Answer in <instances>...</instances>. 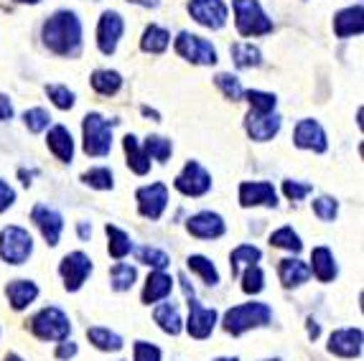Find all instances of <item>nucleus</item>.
<instances>
[{"instance_id": "nucleus-43", "label": "nucleus", "mask_w": 364, "mask_h": 361, "mask_svg": "<svg viewBox=\"0 0 364 361\" xmlns=\"http://www.w3.org/2000/svg\"><path fill=\"white\" fill-rule=\"evenodd\" d=\"M46 95H49V99L59 109H72L74 104H77V95L64 85H49L46 87Z\"/></svg>"}, {"instance_id": "nucleus-46", "label": "nucleus", "mask_w": 364, "mask_h": 361, "mask_svg": "<svg viewBox=\"0 0 364 361\" xmlns=\"http://www.w3.org/2000/svg\"><path fill=\"white\" fill-rule=\"evenodd\" d=\"M133 361H161V349L156 343L135 341L133 346Z\"/></svg>"}, {"instance_id": "nucleus-57", "label": "nucleus", "mask_w": 364, "mask_h": 361, "mask_svg": "<svg viewBox=\"0 0 364 361\" xmlns=\"http://www.w3.org/2000/svg\"><path fill=\"white\" fill-rule=\"evenodd\" d=\"M214 361H240V359H237V356H232V359L230 356H219V359H214Z\"/></svg>"}, {"instance_id": "nucleus-31", "label": "nucleus", "mask_w": 364, "mask_h": 361, "mask_svg": "<svg viewBox=\"0 0 364 361\" xmlns=\"http://www.w3.org/2000/svg\"><path fill=\"white\" fill-rule=\"evenodd\" d=\"M87 338L95 349L100 351H120L122 349V336L115 331H109V328H102V325H92L87 328Z\"/></svg>"}, {"instance_id": "nucleus-16", "label": "nucleus", "mask_w": 364, "mask_h": 361, "mask_svg": "<svg viewBox=\"0 0 364 361\" xmlns=\"http://www.w3.org/2000/svg\"><path fill=\"white\" fill-rule=\"evenodd\" d=\"M237 196H240V206H245V209H250V206L275 209L278 206V193H275L273 183H267V180H242Z\"/></svg>"}, {"instance_id": "nucleus-38", "label": "nucleus", "mask_w": 364, "mask_h": 361, "mask_svg": "<svg viewBox=\"0 0 364 361\" xmlns=\"http://www.w3.org/2000/svg\"><path fill=\"white\" fill-rule=\"evenodd\" d=\"M135 259H138L140 265H148L153 267V270H166L171 262V257L164 252V249H158V247H135Z\"/></svg>"}, {"instance_id": "nucleus-58", "label": "nucleus", "mask_w": 364, "mask_h": 361, "mask_svg": "<svg viewBox=\"0 0 364 361\" xmlns=\"http://www.w3.org/2000/svg\"><path fill=\"white\" fill-rule=\"evenodd\" d=\"M265 361H283V359H265Z\"/></svg>"}, {"instance_id": "nucleus-22", "label": "nucleus", "mask_w": 364, "mask_h": 361, "mask_svg": "<svg viewBox=\"0 0 364 361\" xmlns=\"http://www.w3.org/2000/svg\"><path fill=\"white\" fill-rule=\"evenodd\" d=\"M6 295L13 311H23L38 298V285L33 280H11L6 285Z\"/></svg>"}, {"instance_id": "nucleus-56", "label": "nucleus", "mask_w": 364, "mask_h": 361, "mask_svg": "<svg viewBox=\"0 0 364 361\" xmlns=\"http://www.w3.org/2000/svg\"><path fill=\"white\" fill-rule=\"evenodd\" d=\"M16 3H26V6H36V3H41V0H16Z\"/></svg>"}, {"instance_id": "nucleus-12", "label": "nucleus", "mask_w": 364, "mask_h": 361, "mask_svg": "<svg viewBox=\"0 0 364 361\" xmlns=\"http://www.w3.org/2000/svg\"><path fill=\"white\" fill-rule=\"evenodd\" d=\"M188 13L196 23L212 31L225 28L227 16H230L225 0H188Z\"/></svg>"}, {"instance_id": "nucleus-52", "label": "nucleus", "mask_w": 364, "mask_h": 361, "mask_svg": "<svg viewBox=\"0 0 364 361\" xmlns=\"http://www.w3.org/2000/svg\"><path fill=\"white\" fill-rule=\"evenodd\" d=\"M318 333H321V328H318V323H316L314 318H309V336H311V338H318Z\"/></svg>"}, {"instance_id": "nucleus-39", "label": "nucleus", "mask_w": 364, "mask_h": 361, "mask_svg": "<svg viewBox=\"0 0 364 361\" xmlns=\"http://www.w3.org/2000/svg\"><path fill=\"white\" fill-rule=\"evenodd\" d=\"M214 85L219 87V92L227 97V99H232V102H240L245 95L242 85H240V79L235 77V74H227V72H219L217 77H214Z\"/></svg>"}, {"instance_id": "nucleus-17", "label": "nucleus", "mask_w": 364, "mask_h": 361, "mask_svg": "<svg viewBox=\"0 0 364 361\" xmlns=\"http://www.w3.org/2000/svg\"><path fill=\"white\" fill-rule=\"evenodd\" d=\"M280 125H283V117L275 112H252L250 109L247 117H245V130L252 140L257 143H267L280 133Z\"/></svg>"}, {"instance_id": "nucleus-7", "label": "nucleus", "mask_w": 364, "mask_h": 361, "mask_svg": "<svg viewBox=\"0 0 364 361\" xmlns=\"http://www.w3.org/2000/svg\"><path fill=\"white\" fill-rule=\"evenodd\" d=\"M33 254V237L28 229L11 224L0 232V259L8 265H23Z\"/></svg>"}, {"instance_id": "nucleus-40", "label": "nucleus", "mask_w": 364, "mask_h": 361, "mask_svg": "<svg viewBox=\"0 0 364 361\" xmlns=\"http://www.w3.org/2000/svg\"><path fill=\"white\" fill-rule=\"evenodd\" d=\"M82 180H85L87 186L97 188V191H109V188L115 186V176L109 168H90L82 173Z\"/></svg>"}, {"instance_id": "nucleus-36", "label": "nucleus", "mask_w": 364, "mask_h": 361, "mask_svg": "<svg viewBox=\"0 0 364 361\" xmlns=\"http://www.w3.org/2000/svg\"><path fill=\"white\" fill-rule=\"evenodd\" d=\"M270 244L278 249H288V252H293V254H298L301 249H304V242H301V237L293 232V227L275 229L273 235H270Z\"/></svg>"}, {"instance_id": "nucleus-26", "label": "nucleus", "mask_w": 364, "mask_h": 361, "mask_svg": "<svg viewBox=\"0 0 364 361\" xmlns=\"http://www.w3.org/2000/svg\"><path fill=\"white\" fill-rule=\"evenodd\" d=\"M122 148H125V156H128V168L135 176H146L151 171V158L146 156L143 145L138 143L135 135H125L122 138Z\"/></svg>"}, {"instance_id": "nucleus-50", "label": "nucleus", "mask_w": 364, "mask_h": 361, "mask_svg": "<svg viewBox=\"0 0 364 361\" xmlns=\"http://www.w3.org/2000/svg\"><path fill=\"white\" fill-rule=\"evenodd\" d=\"M13 117V104L8 99V95H0V122H6Z\"/></svg>"}, {"instance_id": "nucleus-21", "label": "nucleus", "mask_w": 364, "mask_h": 361, "mask_svg": "<svg viewBox=\"0 0 364 361\" xmlns=\"http://www.w3.org/2000/svg\"><path fill=\"white\" fill-rule=\"evenodd\" d=\"M309 270H311V275H316L318 283H331V280L336 277V272H339L334 252H331L328 247H314Z\"/></svg>"}, {"instance_id": "nucleus-41", "label": "nucleus", "mask_w": 364, "mask_h": 361, "mask_svg": "<svg viewBox=\"0 0 364 361\" xmlns=\"http://www.w3.org/2000/svg\"><path fill=\"white\" fill-rule=\"evenodd\" d=\"M242 97L250 102V107H252V112H273L275 104H278V97L270 95V92L250 90V92H245Z\"/></svg>"}, {"instance_id": "nucleus-19", "label": "nucleus", "mask_w": 364, "mask_h": 361, "mask_svg": "<svg viewBox=\"0 0 364 361\" xmlns=\"http://www.w3.org/2000/svg\"><path fill=\"white\" fill-rule=\"evenodd\" d=\"M362 328H339L328 336V351L341 359H359L362 356Z\"/></svg>"}, {"instance_id": "nucleus-42", "label": "nucleus", "mask_w": 364, "mask_h": 361, "mask_svg": "<svg viewBox=\"0 0 364 361\" xmlns=\"http://www.w3.org/2000/svg\"><path fill=\"white\" fill-rule=\"evenodd\" d=\"M23 122H26V127H28V133H43V130H49V125H51V114L43 107L26 109Z\"/></svg>"}, {"instance_id": "nucleus-33", "label": "nucleus", "mask_w": 364, "mask_h": 361, "mask_svg": "<svg viewBox=\"0 0 364 361\" xmlns=\"http://www.w3.org/2000/svg\"><path fill=\"white\" fill-rule=\"evenodd\" d=\"M232 61H235L237 69H252L262 64L260 48L252 46V43H232Z\"/></svg>"}, {"instance_id": "nucleus-25", "label": "nucleus", "mask_w": 364, "mask_h": 361, "mask_svg": "<svg viewBox=\"0 0 364 361\" xmlns=\"http://www.w3.org/2000/svg\"><path fill=\"white\" fill-rule=\"evenodd\" d=\"M46 145H49V151L56 156V161L72 163V158H74V140H72V133H69L64 125L51 127L49 138H46Z\"/></svg>"}, {"instance_id": "nucleus-47", "label": "nucleus", "mask_w": 364, "mask_h": 361, "mask_svg": "<svg viewBox=\"0 0 364 361\" xmlns=\"http://www.w3.org/2000/svg\"><path fill=\"white\" fill-rule=\"evenodd\" d=\"M314 191L311 183H301V180H283V193L288 201H301Z\"/></svg>"}, {"instance_id": "nucleus-44", "label": "nucleus", "mask_w": 364, "mask_h": 361, "mask_svg": "<svg viewBox=\"0 0 364 361\" xmlns=\"http://www.w3.org/2000/svg\"><path fill=\"white\" fill-rule=\"evenodd\" d=\"M265 290V275L257 265H250L247 270L242 272V293L247 295H257Z\"/></svg>"}, {"instance_id": "nucleus-23", "label": "nucleus", "mask_w": 364, "mask_h": 361, "mask_svg": "<svg viewBox=\"0 0 364 361\" xmlns=\"http://www.w3.org/2000/svg\"><path fill=\"white\" fill-rule=\"evenodd\" d=\"M278 275H280V283H283V288H298V285L309 283L311 270H309V265H306L304 259L286 257V259H280Z\"/></svg>"}, {"instance_id": "nucleus-1", "label": "nucleus", "mask_w": 364, "mask_h": 361, "mask_svg": "<svg viewBox=\"0 0 364 361\" xmlns=\"http://www.w3.org/2000/svg\"><path fill=\"white\" fill-rule=\"evenodd\" d=\"M41 38L56 56L74 59L82 51V21L74 11H56L41 28Z\"/></svg>"}, {"instance_id": "nucleus-54", "label": "nucleus", "mask_w": 364, "mask_h": 361, "mask_svg": "<svg viewBox=\"0 0 364 361\" xmlns=\"http://www.w3.org/2000/svg\"><path fill=\"white\" fill-rule=\"evenodd\" d=\"M143 114H146V117H156V120L161 117V114H158L156 109H151V107H143Z\"/></svg>"}, {"instance_id": "nucleus-53", "label": "nucleus", "mask_w": 364, "mask_h": 361, "mask_svg": "<svg viewBox=\"0 0 364 361\" xmlns=\"http://www.w3.org/2000/svg\"><path fill=\"white\" fill-rule=\"evenodd\" d=\"M128 3H135V6L143 8H158V0H128Z\"/></svg>"}, {"instance_id": "nucleus-28", "label": "nucleus", "mask_w": 364, "mask_h": 361, "mask_svg": "<svg viewBox=\"0 0 364 361\" xmlns=\"http://www.w3.org/2000/svg\"><path fill=\"white\" fill-rule=\"evenodd\" d=\"M90 82H92V90L102 97L117 95L122 87V77H120V72H115V69H97V72H92Z\"/></svg>"}, {"instance_id": "nucleus-32", "label": "nucleus", "mask_w": 364, "mask_h": 361, "mask_svg": "<svg viewBox=\"0 0 364 361\" xmlns=\"http://www.w3.org/2000/svg\"><path fill=\"white\" fill-rule=\"evenodd\" d=\"M260 257H262V252H260V247H255V244H240V247H235V249H232V254H230L232 275L237 277L242 267L257 265V262H260Z\"/></svg>"}, {"instance_id": "nucleus-18", "label": "nucleus", "mask_w": 364, "mask_h": 361, "mask_svg": "<svg viewBox=\"0 0 364 361\" xmlns=\"http://www.w3.org/2000/svg\"><path fill=\"white\" fill-rule=\"evenodd\" d=\"M186 232L196 239H219V237H225L227 224L217 211H199L194 217H188Z\"/></svg>"}, {"instance_id": "nucleus-51", "label": "nucleus", "mask_w": 364, "mask_h": 361, "mask_svg": "<svg viewBox=\"0 0 364 361\" xmlns=\"http://www.w3.org/2000/svg\"><path fill=\"white\" fill-rule=\"evenodd\" d=\"M77 232H79V237H82V239H90V237H92V227L87 222H79Z\"/></svg>"}, {"instance_id": "nucleus-24", "label": "nucleus", "mask_w": 364, "mask_h": 361, "mask_svg": "<svg viewBox=\"0 0 364 361\" xmlns=\"http://www.w3.org/2000/svg\"><path fill=\"white\" fill-rule=\"evenodd\" d=\"M171 290H173V277L166 275L164 270H153L146 280V288H143V303L151 306V303H158L168 298Z\"/></svg>"}, {"instance_id": "nucleus-27", "label": "nucleus", "mask_w": 364, "mask_h": 361, "mask_svg": "<svg viewBox=\"0 0 364 361\" xmlns=\"http://www.w3.org/2000/svg\"><path fill=\"white\" fill-rule=\"evenodd\" d=\"M153 320H156V323L161 325V331L168 333V336H178L183 328L181 313H178V308L173 306V303H161V306H156Z\"/></svg>"}, {"instance_id": "nucleus-55", "label": "nucleus", "mask_w": 364, "mask_h": 361, "mask_svg": "<svg viewBox=\"0 0 364 361\" xmlns=\"http://www.w3.org/2000/svg\"><path fill=\"white\" fill-rule=\"evenodd\" d=\"M6 361H23V359H21L18 354H8V356H6Z\"/></svg>"}, {"instance_id": "nucleus-48", "label": "nucleus", "mask_w": 364, "mask_h": 361, "mask_svg": "<svg viewBox=\"0 0 364 361\" xmlns=\"http://www.w3.org/2000/svg\"><path fill=\"white\" fill-rule=\"evenodd\" d=\"M13 204H16V191H13V188L8 186L6 180L0 178V214L11 209Z\"/></svg>"}, {"instance_id": "nucleus-2", "label": "nucleus", "mask_w": 364, "mask_h": 361, "mask_svg": "<svg viewBox=\"0 0 364 361\" xmlns=\"http://www.w3.org/2000/svg\"><path fill=\"white\" fill-rule=\"evenodd\" d=\"M273 320V308L267 303H242V306H232L222 318V325L230 336H242L252 328H262Z\"/></svg>"}, {"instance_id": "nucleus-20", "label": "nucleus", "mask_w": 364, "mask_h": 361, "mask_svg": "<svg viewBox=\"0 0 364 361\" xmlns=\"http://www.w3.org/2000/svg\"><path fill=\"white\" fill-rule=\"evenodd\" d=\"M364 31V11L362 6H349L334 16V33L339 38L362 36Z\"/></svg>"}, {"instance_id": "nucleus-34", "label": "nucleus", "mask_w": 364, "mask_h": 361, "mask_svg": "<svg viewBox=\"0 0 364 361\" xmlns=\"http://www.w3.org/2000/svg\"><path fill=\"white\" fill-rule=\"evenodd\" d=\"M186 265H188V270L196 272V275H199L209 288L219 285V270L209 257H204V254H191V257L186 259Z\"/></svg>"}, {"instance_id": "nucleus-37", "label": "nucleus", "mask_w": 364, "mask_h": 361, "mask_svg": "<svg viewBox=\"0 0 364 361\" xmlns=\"http://www.w3.org/2000/svg\"><path fill=\"white\" fill-rule=\"evenodd\" d=\"M143 151H146L148 158L158 163H166L173 153V145H171L168 138H161V135H148L146 143H143Z\"/></svg>"}, {"instance_id": "nucleus-5", "label": "nucleus", "mask_w": 364, "mask_h": 361, "mask_svg": "<svg viewBox=\"0 0 364 361\" xmlns=\"http://www.w3.org/2000/svg\"><path fill=\"white\" fill-rule=\"evenodd\" d=\"M232 8H235V26L240 36L252 38L273 33V21L267 18V13L257 0H232Z\"/></svg>"}, {"instance_id": "nucleus-8", "label": "nucleus", "mask_w": 364, "mask_h": 361, "mask_svg": "<svg viewBox=\"0 0 364 361\" xmlns=\"http://www.w3.org/2000/svg\"><path fill=\"white\" fill-rule=\"evenodd\" d=\"M173 48L181 59L191 61V64H199V67H214L217 64V48L207 41V38L196 36V33H188V31H181L173 41Z\"/></svg>"}, {"instance_id": "nucleus-4", "label": "nucleus", "mask_w": 364, "mask_h": 361, "mask_svg": "<svg viewBox=\"0 0 364 361\" xmlns=\"http://www.w3.org/2000/svg\"><path fill=\"white\" fill-rule=\"evenodd\" d=\"M178 280H181L183 295H186V303H188L186 331H188V336L196 338V341H204V338L212 336L214 325H217V320H219V313L214 311V308H204L199 301H196L194 288H191V283H188L186 277L178 275Z\"/></svg>"}, {"instance_id": "nucleus-6", "label": "nucleus", "mask_w": 364, "mask_h": 361, "mask_svg": "<svg viewBox=\"0 0 364 361\" xmlns=\"http://www.w3.org/2000/svg\"><path fill=\"white\" fill-rule=\"evenodd\" d=\"M31 333L41 341H64L72 333V323H69V316L56 306L41 308L33 318L28 320Z\"/></svg>"}, {"instance_id": "nucleus-3", "label": "nucleus", "mask_w": 364, "mask_h": 361, "mask_svg": "<svg viewBox=\"0 0 364 361\" xmlns=\"http://www.w3.org/2000/svg\"><path fill=\"white\" fill-rule=\"evenodd\" d=\"M117 120H107L100 112H87L82 120V133H85V153L92 158H105L112 151V127Z\"/></svg>"}, {"instance_id": "nucleus-14", "label": "nucleus", "mask_w": 364, "mask_h": 361, "mask_svg": "<svg viewBox=\"0 0 364 361\" xmlns=\"http://www.w3.org/2000/svg\"><path fill=\"white\" fill-rule=\"evenodd\" d=\"M293 145L301 148V151H311V153H326L328 151V138L326 130L316 120L306 117L296 125L293 130Z\"/></svg>"}, {"instance_id": "nucleus-9", "label": "nucleus", "mask_w": 364, "mask_h": 361, "mask_svg": "<svg viewBox=\"0 0 364 361\" xmlns=\"http://www.w3.org/2000/svg\"><path fill=\"white\" fill-rule=\"evenodd\" d=\"M173 188L178 193H183V196H188V199H199L212 188V176L199 161H188L181 173L176 176V180H173Z\"/></svg>"}, {"instance_id": "nucleus-13", "label": "nucleus", "mask_w": 364, "mask_h": 361, "mask_svg": "<svg viewBox=\"0 0 364 361\" xmlns=\"http://www.w3.org/2000/svg\"><path fill=\"white\" fill-rule=\"evenodd\" d=\"M122 33H125V21L117 11H105L97 23V46L105 56H112L117 51Z\"/></svg>"}, {"instance_id": "nucleus-10", "label": "nucleus", "mask_w": 364, "mask_h": 361, "mask_svg": "<svg viewBox=\"0 0 364 361\" xmlns=\"http://www.w3.org/2000/svg\"><path fill=\"white\" fill-rule=\"evenodd\" d=\"M135 201H138L140 217L158 222V219L164 217L166 206H168V186L161 183V180H156L151 186H140L135 191Z\"/></svg>"}, {"instance_id": "nucleus-15", "label": "nucleus", "mask_w": 364, "mask_h": 361, "mask_svg": "<svg viewBox=\"0 0 364 361\" xmlns=\"http://www.w3.org/2000/svg\"><path fill=\"white\" fill-rule=\"evenodd\" d=\"M31 222L38 227V232L43 235V239H46L49 247H56V244H59L61 232H64V219H61L59 211L51 209V206H46V204H36L33 209H31Z\"/></svg>"}, {"instance_id": "nucleus-45", "label": "nucleus", "mask_w": 364, "mask_h": 361, "mask_svg": "<svg viewBox=\"0 0 364 361\" xmlns=\"http://www.w3.org/2000/svg\"><path fill=\"white\" fill-rule=\"evenodd\" d=\"M311 209H314V214L321 222H334L336 219V214H339V201L336 199H331V196H318V199L311 204Z\"/></svg>"}, {"instance_id": "nucleus-35", "label": "nucleus", "mask_w": 364, "mask_h": 361, "mask_svg": "<svg viewBox=\"0 0 364 361\" xmlns=\"http://www.w3.org/2000/svg\"><path fill=\"white\" fill-rule=\"evenodd\" d=\"M135 280H138V270H135L133 265H128V262H117V265H112V270H109V285H112V290H117V293L130 290L135 285Z\"/></svg>"}, {"instance_id": "nucleus-30", "label": "nucleus", "mask_w": 364, "mask_h": 361, "mask_svg": "<svg viewBox=\"0 0 364 361\" xmlns=\"http://www.w3.org/2000/svg\"><path fill=\"white\" fill-rule=\"evenodd\" d=\"M105 235H107V252L109 257H115V259H122V257H128L130 249H133V242H130L128 232H122L120 227H115V224H107L105 227Z\"/></svg>"}, {"instance_id": "nucleus-29", "label": "nucleus", "mask_w": 364, "mask_h": 361, "mask_svg": "<svg viewBox=\"0 0 364 361\" xmlns=\"http://www.w3.org/2000/svg\"><path fill=\"white\" fill-rule=\"evenodd\" d=\"M171 43V33L164 28V26L151 23L146 31H143V38H140V48L146 54H164Z\"/></svg>"}, {"instance_id": "nucleus-49", "label": "nucleus", "mask_w": 364, "mask_h": 361, "mask_svg": "<svg viewBox=\"0 0 364 361\" xmlns=\"http://www.w3.org/2000/svg\"><path fill=\"white\" fill-rule=\"evenodd\" d=\"M77 351H79L77 343L64 338V341H59V346H56L54 356H56V359H61V361H67V359H72V356H77Z\"/></svg>"}, {"instance_id": "nucleus-11", "label": "nucleus", "mask_w": 364, "mask_h": 361, "mask_svg": "<svg viewBox=\"0 0 364 361\" xmlns=\"http://www.w3.org/2000/svg\"><path fill=\"white\" fill-rule=\"evenodd\" d=\"M59 275L64 280V288L69 293H77L87 283V277L92 275V259L85 252L64 254V259L59 262Z\"/></svg>"}]
</instances>
